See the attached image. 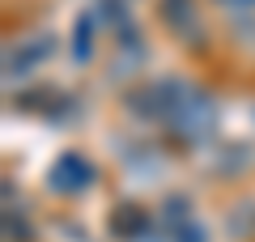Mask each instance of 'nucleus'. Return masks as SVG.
<instances>
[{
	"instance_id": "obj_1",
	"label": "nucleus",
	"mask_w": 255,
	"mask_h": 242,
	"mask_svg": "<svg viewBox=\"0 0 255 242\" xmlns=\"http://www.w3.org/2000/svg\"><path fill=\"white\" fill-rule=\"evenodd\" d=\"M128 107L145 119H157V123H187L191 115V94L183 85H170V81H157V85H140V90L128 94Z\"/></svg>"
},
{
	"instance_id": "obj_2",
	"label": "nucleus",
	"mask_w": 255,
	"mask_h": 242,
	"mask_svg": "<svg viewBox=\"0 0 255 242\" xmlns=\"http://www.w3.org/2000/svg\"><path fill=\"white\" fill-rule=\"evenodd\" d=\"M157 13H162V21L174 30L179 43H191V47L204 43V17H200V9H196V0H162Z\"/></svg>"
},
{
	"instance_id": "obj_3",
	"label": "nucleus",
	"mask_w": 255,
	"mask_h": 242,
	"mask_svg": "<svg viewBox=\"0 0 255 242\" xmlns=\"http://www.w3.org/2000/svg\"><path fill=\"white\" fill-rule=\"evenodd\" d=\"M94 183V166L85 157H77V153H64V157H55L51 166V187L64 191V196H73V191H85Z\"/></svg>"
},
{
	"instance_id": "obj_4",
	"label": "nucleus",
	"mask_w": 255,
	"mask_h": 242,
	"mask_svg": "<svg viewBox=\"0 0 255 242\" xmlns=\"http://www.w3.org/2000/svg\"><path fill=\"white\" fill-rule=\"evenodd\" d=\"M149 230H153V217H149L140 204H132V200L111 213V234H115L119 242H140Z\"/></svg>"
},
{
	"instance_id": "obj_5",
	"label": "nucleus",
	"mask_w": 255,
	"mask_h": 242,
	"mask_svg": "<svg viewBox=\"0 0 255 242\" xmlns=\"http://www.w3.org/2000/svg\"><path fill=\"white\" fill-rule=\"evenodd\" d=\"M170 234H174V242H204V230L191 217L187 204H170Z\"/></svg>"
},
{
	"instance_id": "obj_6",
	"label": "nucleus",
	"mask_w": 255,
	"mask_h": 242,
	"mask_svg": "<svg viewBox=\"0 0 255 242\" xmlns=\"http://www.w3.org/2000/svg\"><path fill=\"white\" fill-rule=\"evenodd\" d=\"M90 34H94V17H77V55H90Z\"/></svg>"
}]
</instances>
